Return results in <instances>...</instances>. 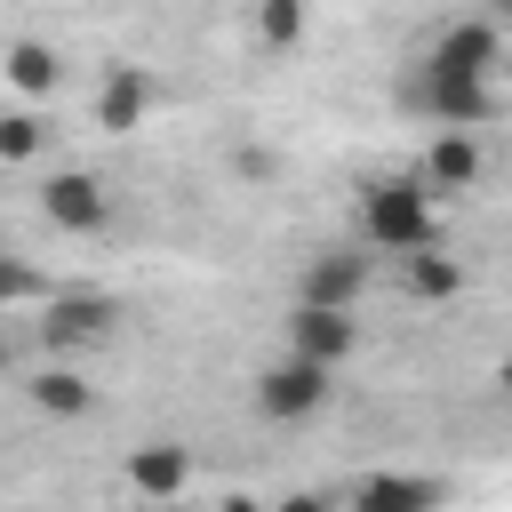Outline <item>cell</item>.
<instances>
[{"instance_id": "14", "label": "cell", "mask_w": 512, "mask_h": 512, "mask_svg": "<svg viewBox=\"0 0 512 512\" xmlns=\"http://www.w3.org/2000/svg\"><path fill=\"white\" fill-rule=\"evenodd\" d=\"M0 72H8V88H16V96H32V104H40V96H56V88H64V48H48V40H8V64H0Z\"/></svg>"}, {"instance_id": "11", "label": "cell", "mask_w": 512, "mask_h": 512, "mask_svg": "<svg viewBox=\"0 0 512 512\" xmlns=\"http://www.w3.org/2000/svg\"><path fill=\"white\" fill-rule=\"evenodd\" d=\"M184 488H192V448H176V440H144V448H128V496L168 504V496H184Z\"/></svg>"}, {"instance_id": "6", "label": "cell", "mask_w": 512, "mask_h": 512, "mask_svg": "<svg viewBox=\"0 0 512 512\" xmlns=\"http://www.w3.org/2000/svg\"><path fill=\"white\" fill-rule=\"evenodd\" d=\"M288 352H312V360H328V368H344L352 352H360V320L344 312V304H288Z\"/></svg>"}, {"instance_id": "10", "label": "cell", "mask_w": 512, "mask_h": 512, "mask_svg": "<svg viewBox=\"0 0 512 512\" xmlns=\"http://www.w3.org/2000/svg\"><path fill=\"white\" fill-rule=\"evenodd\" d=\"M360 288H368V248H328V256H312L304 272H296V296L304 304H360Z\"/></svg>"}, {"instance_id": "21", "label": "cell", "mask_w": 512, "mask_h": 512, "mask_svg": "<svg viewBox=\"0 0 512 512\" xmlns=\"http://www.w3.org/2000/svg\"><path fill=\"white\" fill-rule=\"evenodd\" d=\"M504 72H512V64H504Z\"/></svg>"}, {"instance_id": "3", "label": "cell", "mask_w": 512, "mask_h": 512, "mask_svg": "<svg viewBox=\"0 0 512 512\" xmlns=\"http://www.w3.org/2000/svg\"><path fill=\"white\" fill-rule=\"evenodd\" d=\"M336 400V368L312 352H280L272 368H256V416L264 424H312Z\"/></svg>"}, {"instance_id": "2", "label": "cell", "mask_w": 512, "mask_h": 512, "mask_svg": "<svg viewBox=\"0 0 512 512\" xmlns=\"http://www.w3.org/2000/svg\"><path fill=\"white\" fill-rule=\"evenodd\" d=\"M400 112H416V120H432V128H488V120L504 112V96H496V80H480V72H448V64L416 56L408 80H400Z\"/></svg>"}, {"instance_id": "20", "label": "cell", "mask_w": 512, "mask_h": 512, "mask_svg": "<svg viewBox=\"0 0 512 512\" xmlns=\"http://www.w3.org/2000/svg\"><path fill=\"white\" fill-rule=\"evenodd\" d=\"M496 392H504V400H512V352H504V360H496Z\"/></svg>"}, {"instance_id": "17", "label": "cell", "mask_w": 512, "mask_h": 512, "mask_svg": "<svg viewBox=\"0 0 512 512\" xmlns=\"http://www.w3.org/2000/svg\"><path fill=\"white\" fill-rule=\"evenodd\" d=\"M248 40H256V56H288L304 40V0H256L248 8Z\"/></svg>"}, {"instance_id": "5", "label": "cell", "mask_w": 512, "mask_h": 512, "mask_svg": "<svg viewBox=\"0 0 512 512\" xmlns=\"http://www.w3.org/2000/svg\"><path fill=\"white\" fill-rule=\"evenodd\" d=\"M40 216H48L64 240H88V232L112 224V192H104L88 168H56V176L40 184Z\"/></svg>"}, {"instance_id": "7", "label": "cell", "mask_w": 512, "mask_h": 512, "mask_svg": "<svg viewBox=\"0 0 512 512\" xmlns=\"http://www.w3.org/2000/svg\"><path fill=\"white\" fill-rule=\"evenodd\" d=\"M416 176L432 192H472L488 176V152H480V128H432V144L416 152Z\"/></svg>"}, {"instance_id": "1", "label": "cell", "mask_w": 512, "mask_h": 512, "mask_svg": "<svg viewBox=\"0 0 512 512\" xmlns=\"http://www.w3.org/2000/svg\"><path fill=\"white\" fill-rule=\"evenodd\" d=\"M352 232H360V248L368 256H416V248H432L440 240V192L408 168V176H368L360 184V200H352Z\"/></svg>"}, {"instance_id": "9", "label": "cell", "mask_w": 512, "mask_h": 512, "mask_svg": "<svg viewBox=\"0 0 512 512\" xmlns=\"http://www.w3.org/2000/svg\"><path fill=\"white\" fill-rule=\"evenodd\" d=\"M152 120V72L144 64H112L104 80H96V128L104 136H128V128H144Z\"/></svg>"}, {"instance_id": "12", "label": "cell", "mask_w": 512, "mask_h": 512, "mask_svg": "<svg viewBox=\"0 0 512 512\" xmlns=\"http://www.w3.org/2000/svg\"><path fill=\"white\" fill-rule=\"evenodd\" d=\"M24 400H32L40 416H64V424H80V416L96 408V384H88V376H80L64 352H48V368H32V376H24Z\"/></svg>"}, {"instance_id": "4", "label": "cell", "mask_w": 512, "mask_h": 512, "mask_svg": "<svg viewBox=\"0 0 512 512\" xmlns=\"http://www.w3.org/2000/svg\"><path fill=\"white\" fill-rule=\"evenodd\" d=\"M112 328H120V304H112L104 288H56V296L40 304V320H32L40 352H64V360L112 344Z\"/></svg>"}, {"instance_id": "16", "label": "cell", "mask_w": 512, "mask_h": 512, "mask_svg": "<svg viewBox=\"0 0 512 512\" xmlns=\"http://www.w3.org/2000/svg\"><path fill=\"white\" fill-rule=\"evenodd\" d=\"M48 152V112L32 104V96H16L8 112H0V168H32Z\"/></svg>"}, {"instance_id": "15", "label": "cell", "mask_w": 512, "mask_h": 512, "mask_svg": "<svg viewBox=\"0 0 512 512\" xmlns=\"http://www.w3.org/2000/svg\"><path fill=\"white\" fill-rule=\"evenodd\" d=\"M400 288L416 296V304H448V296H464V264L432 240V248H416V256H400Z\"/></svg>"}, {"instance_id": "8", "label": "cell", "mask_w": 512, "mask_h": 512, "mask_svg": "<svg viewBox=\"0 0 512 512\" xmlns=\"http://www.w3.org/2000/svg\"><path fill=\"white\" fill-rule=\"evenodd\" d=\"M424 56H432V64H448V72H480V80H496V72L512 64V56H504V32H496L488 16H464V24H440Z\"/></svg>"}, {"instance_id": "22", "label": "cell", "mask_w": 512, "mask_h": 512, "mask_svg": "<svg viewBox=\"0 0 512 512\" xmlns=\"http://www.w3.org/2000/svg\"><path fill=\"white\" fill-rule=\"evenodd\" d=\"M504 8H512V0H504Z\"/></svg>"}, {"instance_id": "19", "label": "cell", "mask_w": 512, "mask_h": 512, "mask_svg": "<svg viewBox=\"0 0 512 512\" xmlns=\"http://www.w3.org/2000/svg\"><path fill=\"white\" fill-rule=\"evenodd\" d=\"M232 176H256V184H272V176H280V152H264V144H240V152H232Z\"/></svg>"}, {"instance_id": "18", "label": "cell", "mask_w": 512, "mask_h": 512, "mask_svg": "<svg viewBox=\"0 0 512 512\" xmlns=\"http://www.w3.org/2000/svg\"><path fill=\"white\" fill-rule=\"evenodd\" d=\"M32 296H40V272H32V264H8V272H0V304H8V312H24Z\"/></svg>"}, {"instance_id": "13", "label": "cell", "mask_w": 512, "mask_h": 512, "mask_svg": "<svg viewBox=\"0 0 512 512\" xmlns=\"http://www.w3.org/2000/svg\"><path fill=\"white\" fill-rule=\"evenodd\" d=\"M352 504H368V512H432V504H448V480H432V472H368L352 488Z\"/></svg>"}]
</instances>
